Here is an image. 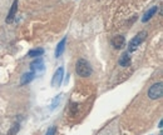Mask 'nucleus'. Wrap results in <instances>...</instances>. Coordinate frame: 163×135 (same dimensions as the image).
I'll return each mask as SVG.
<instances>
[{"mask_svg": "<svg viewBox=\"0 0 163 135\" xmlns=\"http://www.w3.org/2000/svg\"><path fill=\"white\" fill-rule=\"evenodd\" d=\"M92 66H90L89 62H87L85 59H79L75 65V73L78 76H82V78H87V76L92 75Z\"/></svg>", "mask_w": 163, "mask_h": 135, "instance_id": "1", "label": "nucleus"}, {"mask_svg": "<svg viewBox=\"0 0 163 135\" xmlns=\"http://www.w3.org/2000/svg\"><path fill=\"white\" fill-rule=\"evenodd\" d=\"M146 36H147V33L146 31H141V33H138L133 39L129 42V44H128V53H132V51H134V50H137V48L141 45V43L146 39Z\"/></svg>", "mask_w": 163, "mask_h": 135, "instance_id": "2", "label": "nucleus"}, {"mask_svg": "<svg viewBox=\"0 0 163 135\" xmlns=\"http://www.w3.org/2000/svg\"><path fill=\"white\" fill-rule=\"evenodd\" d=\"M162 95H163V84L162 83L153 84L149 88V90H148V96H149V99H152V100L161 99Z\"/></svg>", "mask_w": 163, "mask_h": 135, "instance_id": "3", "label": "nucleus"}, {"mask_svg": "<svg viewBox=\"0 0 163 135\" xmlns=\"http://www.w3.org/2000/svg\"><path fill=\"white\" fill-rule=\"evenodd\" d=\"M63 76H64V69L60 66V68L57 69V71L54 73V75H53L51 85H53V86H55V88L60 86V84H62V81H63Z\"/></svg>", "mask_w": 163, "mask_h": 135, "instance_id": "4", "label": "nucleus"}, {"mask_svg": "<svg viewBox=\"0 0 163 135\" xmlns=\"http://www.w3.org/2000/svg\"><path fill=\"white\" fill-rule=\"evenodd\" d=\"M30 69H31V71H33L35 75H37L38 73L44 71V62H43L42 58H37V59H35L34 62H31Z\"/></svg>", "mask_w": 163, "mask_h": 135, "instance_id": "5", "label": "nucleus"}, {"mask_svg": "<svg viewBox=\"0 0 163 135\" xmlns=\"http://www.w3.org/2000/svg\"><path fill=\"white\" fill-rule=\"evenodd\" d=\"M16 11H18V0H14V3L9 10V14L6 16V23L10 24L14 22V19H15V15H16Z\"/></svg>", "mask_w": 163, "mask_h": 135, "instance_id": "6", "label": "nucleus"}, {"mask_svg": "<svg viewBox=\"0 0 163 135\" xmlns=\"http://www.w3.org/2000/svg\"><path fill=\"white\" fill-rule=\"evenodd\" d=\"M112 45L116 48V49H122L124 48L125 45V39L123 35H116L113 39H112Z\"/></svg>", "mask_w": 163, "mask_h": 135, "instance_id": "7", "label": "nucleus"}, {"mask_svg": "<svg viewBox=\"0 0 163 135\" xmlns=\"http://www.w3.org/2000/svg\"><path fill=\"white\" fill-rule=\"evenodd\" d=\"M119 65L123 66V68H127V66H129L131 65V56H129V53H124L122 54V56L119 58Z\"/></svg>", "mask_w": 163, "mask_h": 135, "instance_id": "8", "label": "nucleus"}, {"mask_svg": "<svg viewBox=\"0 0 163 135\" xmlns=\"http://www.w3.org/2000/svg\"><path fill=\"white\" fill-rule=\"evenodd\" d=\"M35 78V74L33 71L30 73H25L23 76H22V79H20V85H25V84H29L31 80H34Z\"/></svg>", "mask_w": 163, "mask_h": 135, "instance_id": "9", "label": "nucleus"}, {"mask_svg": "<svg viewBox=\"0 0 163 135\" xmlns=\"http://www.w3.org/2000/svg\"><path fill=\"white\" fill-rule=\"evenodd\" d=\"M65 44H67V38H63V39L59 42V44L57 45V49H55V56H57V58L62 56V54L64 53Z\"/></svg>", "mask_w": 163, "mask_h": 135, "instance_id": "10", "label": "nucleus"}, {"mask_svg": "<svg viewBox=\"0 0 163 135\" xmlns=\"http://www.w3.org/2000/svg\"><path fill=\"white\" fill-rule=\"evenodd\" d=\"M157 11H158V6H153V8H151V9H149V10H148L146 14H144V16L142 18V22H143V23L148 22L149 19H151V18H152V16H153V15H154Z\"/></svg>", "mask_w": 163, "mask_h": 135, "instance_id": "11", "label": "nucleus"}, {"mask_svg": "<svg viewBox=\"0 0 163 135\" xmlns=\"http://www.w3.org/2000/svg\"><path fill=\"white\" fill-rule=\"evenodd\" d=\"M43 54H44V49L39 48V49H33V50H30L28 53V56H30V58H40Z\"/></svg>", "mask_w": 163, "mask_h": 135, "instance_id": "12", "label": "nucleus"}, {"mask_svg": "<svg viewBox=\"0 0 163 135\" xmlns=\"http://www.w3.org/2000/svg\"><path fill=\"white\" fill-rule=\"evenodd\" d=\"M19 129H20L19 124L15 123V124H13V125H11V129L8 131V134H6V135H15L18 131H19Z\"/></svg>", "mask_w": 163, "mask_h": 135, "instance_id": "13", "label": "nucleus"}, {"mask_svg": "<svg viewBox=\"0 0 163 135\" xmlns=\"http://www.w3.org/2000/svg\"><path fill=\"white\" fill-rule=\"evenodd\" d=\"M55 133H57V126H50L49 129H48V131H47V134L45 135H55Z\"/></svg>", "mask_w": 163, "mask_h": 135, "instance_id": "14", "label": "nucleus"}, {"mask_svg": "<svg viewBox=\"0 0 163 135\" xmlns=\"http://www.w3.org/2000/svg\"><path fill=\"white\" fill-rule=\"evenodd\" d=\"M60 96H62V95H58V99H57V98L54 99V101H53V104H51V109L55 108V104H58V101H59V99H60Z\"/></svg>", "mask_w": 163, "mask_h": 135, "instance_id": "15", "label": "nucleus"}]
</instances>
